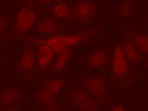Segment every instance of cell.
I'll list each match as a JSON object with an SVG mask.
<instances>
[{"instance_id": "obj_1", "label": "cell", "mask_w": 148, "mask_h": 111, "mask_svg": "<svg viewBox=\"0 0 148 111\" xmlns=\"http://www.w3.org/2000/svg\"><path fill=\"white\" fill-rule=\"evenodd\" d=\"M70 95L73 105L79 111H99L95 100L81 89L72 88Z\"/></svg>"}, {"instance_id": "obj_2", "label": "cell", "mask_w": 148, "mask_h": 111, "mask_svg": "<svg viewBox=\"0 0 148 111\" xmlns=\"http://www.w3.org/2000/svg\"><path fill=\"white\" fill-rule=\"evenodd\" d=\"M83 86L97 100L103 101L106 96V85L103 77L96 75L84 78L82 82Z\"/></svg>"}, {"instance_id": "obj_3", "label": "cell", "mask_w": 148, "mask_h": 111, "mask_svg": "<svg viewBox=\"0 0 148 111\" xmlns=\"http://www.w3.org/2000/svg\"><path fill=\"white\" fill-rule=\"evenodd\" d=\"M128 62L123 54L121 45H116L114 48L112 62V72L115 77L121 79L129 75Z\"/></svg>"}, {"instance_id": "obj_4", "label": "cell", "mask_w": 148, "mask_h": 111, "mask_svg": "<svg viewBox=\"0 0 148 111\" xmlns=\"http://www.w3.org/2000/svg\"><path fill=\"white\" fill-rule=\"evenodd\" d=\"M36 16L32 7L27 5L22 8L16 16L15 28L19 32H24L29 30L36 21Z\"/></svg>"}, {"instance_id": "obj_5", "label": "cell", "mask_w": 148, "mask_h": 111, "mask_svg": "<svg viewBox=\"0 0 148 111\" xmlns=\"http://www.w3.org/2000/svg\"><path fill=\"white\" fill-rule=\"evenodd\" d=\"M63 82L55 79L47 82L38 92L36 95L38 101L43 106L55 97L61 89Z\"/></svg>"}, {"instance_id": "obj_6", "label": "cell", "mask_w": 148, "mask_h": 111, "mask_svg": "<svg viewBox=\"0 0 148 111\" xmlns=\"http://www.w3.org/2000/svg\"><path fill=\"white\" fill-rule=\"evenodd\" d=\"M94 10V5L91 2L88 1L82 0L75 4L73 13L77 20L85 22L90 18L93 13Z\"/></svg>"}, {"instance_id": "obj_7", "label": "cell", "mask_w": 148, "mask_h": 111, "mask_svg": "<svg viewBox=\"0 0 148 111\" xmlns=\"http://www.w3.org/2000/svg\"><path fill=\"white\" fill-rule=\"evenodd\" d=\"M37 61V56L33 47L30 45L26 46L19 61L21 69L25 71L32 70L35 66Z\"/></svg>"}, {"instance_id": "obj_8", "label": "cell", "mask_w": 148, "mask_h": 111, "mask_svg": "<svg viewBox=\"0 0 148 111\" xmlns=\"http://www.w3.org/2000/svg\"><path fill=\"white\" fill-rule=\"evenodd\" d=\"M55 53L49 45L43 44L39 45L37 55V61L42 70L46 69L51 62Z\"/></svg>"}, {"instance_id": "obj_9", "label": "cell", "mask_w": 148, "mask_h": 111, "mask_svg": "<svg viewBox=\"0 0 148 111\" xmlns=\"http://www.w3.org/2000/svg\"><path fill=\"white\" fill-rule=\"evenodd\" d=\"M121 46L123 54L129 62L135 64L139 61V52L128 37L124 38Z\"/></svg>"}, {"instance_id": "obj_10", "label": "cell", "mask_w": 148, "mask_h": 111, "mask_svg": "<svg viewBox=\"0 0 148 111\" xmlns=\"http://www.w3.org/2000/svg\"><path fill=\"white\" fill-rule=\"evenodd\" d=\"M22 97L21 92L14 88H9L3 90L0 94V103L3 106L11 105L18 102Z\"/></svg>"}, {"instance_id": "obj_11", "label": "cell", "mask_w": 148, "mask_h": 111, "mask_svg": "<svg viewBox=\"0 0 148 111\" xmlns=\"http://www.w3.org/2000/svg\"><path fill=\"white\" fill-rule=\"evenodd\" d=\"M108 55L104 51H97L90 56L87 60V63L89 66L94 69L100 68L107 61Z\"/></svg>"}, {"instance_id": "obj_12", "label": "cell", "mask_w": 148, "mask_h": 111, "mask_svg": "<svg viewBox=\"0 0 148 111\" xmlns=\"http://www.w3.org/2000/svg\"><path fill=\"white\" fill-rule=\"evenodd\" d=\"M36 29L40 33L50 34L58 31L59 27L53 20L50 18H45L38 22L37 25Z\"/></svg>"}, {"instance_id": "obj_13", "label": "cell", "mask_w": 148, "mask_h": 111, "mask_svg": "<svg viewBox=\"0 0 148 111\" xmlns=\"http://www.w3.org/2000/svg\"><path fill=\"white\" fill-rule=\"evenodd\" d=\"M71 52V49L70 47H69L58 53L53 66L54 71H60L64 67L70 58Z\"/></svg>"}, {"instance_id": "obj_14", "label": "cell", "mask_w": 148, "mask_h": 111, "mask_svg": "<svg viewBox=\"0 0 148 111\" xmlns=\"http://www.w3.org/2000/svg\"><path fill=\"white\" fill-rule=\"evenodd\" d=\"M133 43L139 52L148 53V35L143 33L136 34L133 37Z\"/></svg>"}, {"instance_id": "obj_15", "label": "cell", "mask_w": 148, "mask_h": 111, "mask_svg": "<svg viewBox=\"0 0 148 111\" xmlns=\"http://www.w3.org/2000/svg\"><path fill=\"white\" fill-rule=\"evenodd\" d=\"M53 12L57 17L64 20L70 19L72 15V12L69 6L63 3H59L53 8Z\"/></svg>"}, {"instance_id": "obj_16", "label": "cell", "mask_w": 148, "mask_h": 111, "mask_svg": "<svg viewBox=\"0 0 148 111\" xmlns=\"http://www.w3.org/2000/svg\"><path fill=\"white\" fill-rule=\"evenodd\" d=\"M133 6L132 3L130 1H125L122 2L119 8L121 15L124 17L129 16L132 12Z\"/></svg>"}, {"instance_id": "obj_17", "label": "cell", "mask_w": 148, "mask_h": 111, "mask_svg": "<svg viewBox=\"0 0 148 111\" xmlns=\"http://www.w3.org/2000/svg\"><path fill=\"white\" fill-rule=\"evenodd\" d=\"M43 106L47 111H60L58 104L55 99L49 101Z\"/></svg>"}, {"instance_id": "obj_18", "label": "cell", "mask_w": 148, "mask_h": 111, "mask_svg": "<svg viewBox=\"0 0 148 111\" xmlns=\"http://www.w3.org/2000/svg\"><path fill=\"white\" fill-rule=\"evenodd\" d=\"M110 105L112 111H128L125 108L124 101L123 99L121 100L119 104L117 105H115L112 103Z\"/></svg>"}, {"instance_id": "obj_19", "label": "cell", "mask_w": 148, "mask_h": 111, "mask_svg": "<svg viewBox=\"0 0 148 111\" xmlns=\"http://www.w3.org/2000/svg\"><path fill=\"white\" fill-rule=\"evenodd\" d=\"M0 23V30L1 31L4 29L6 26L7 23L6 19L3 17H1Z\"/></svg>"}, {"instance_id": "obj_20", "label": "cell", "mask_w": 148, "mask_h": 111, "mask_svg": "<svg viewBox=\"0 0 148 111\" xmlns=\"http://www.w3.org/2000/svg\"><path fill=\"white\" fill-rule=\"evenodd\" d=\"M1 111H21L17 109L11 108H6L1 110Z\"/></svg>"}, {"instance_id": "obj_21", "label": "cell", "mask_w": 148, "mask_h": 111, "mask_svg": "<svg viewBox=\"0 0 148 111\" xmlns=\"http://www.w3.org/2000/svg\"><path fill=\"white\" fill-rule=\"evenodd\" d=\"M40 3H46L49 2V1H39Z\"/></svg>"}, {"instance_id": "obj_22", "label": "cell", "mask_w": 148, "mask_h": 111, "mask_svg": "<svg viewBox=\"0 0 148 111\" xmlns=\"http://www.w3.org/2000/svg\"><path fill=\"white\" fill-rule=\"evenodd\" d=\"M146 64L148 66V59L146 61Z\"/></svg>"}, {"instance_id": "obj_23", "label": "cell", "mask_w": 148, "mask_h": 111, "mask_svg": "<svg viewBox=\"0 0 148 111\" xmlns=\"http://www.w3.org/2000/svg\"><path fill=\"white\" fill-rule=\"evenodd\" d=\"M42 111L38 110H37V111Z\"/></svg>"}]
</instances>
